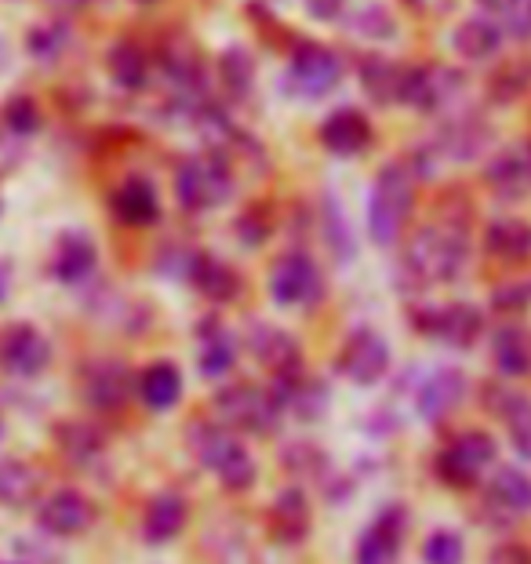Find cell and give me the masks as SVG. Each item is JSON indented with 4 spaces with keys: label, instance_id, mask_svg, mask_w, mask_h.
I'll return each instance as SVG.
<instances>
[{
    "label": "cell",
    "instance_id": "obj_1",
    "mask_svg": "<svg viewBox=\"0 0 531 564\" xmlns=\"http://www.w3.org/2000/svg\"><path fill=\"white\" fill-rule=\"evenodd\" d=\"M469 259V237L458 223H433L422 226L412 237L404 256V270L412 273L419 284H448L466 270Z\"/></svg>",
    "mask_w": 531,
    "mask_h": 564
},
{
    "label": "cell",
    "instance_id": "obj_2",
    "mask_svg": "<svg viewBox=\"0 0 531 564\" xmlns=\"http://www.w3.org/2000/svg\"><path fill=\"white\" fill-rule=\"evenodd\" d=\"M189 452L197 455L204 470L219 477V485L229 491H248L256 485V459H251L248 444L234 430L219 423H193L189 426Z\"/></svg>",
    "mask_w": 531,
    "mask_h": 564
},
{
    "label": "cell",
    "instance_id": "obj_3",
    "mask_svg": "<svg viewBox=\"0 0 531 564\" xmlns=\"http://www.w3.org/2000/svg\"><path fill=\"white\" fill-rule=\"evenodd\" d=\"M415 204V175L412 167L393 161L386 164L376 175V186H371L368 197V234L379 248L397 245V237L404 234V223L412 215Z\"/></svg>",
    "mask_w": 531,
    "mask_h": 564
},
{
    "label": "cell",
    "instance_id": "obj_4",
    "mask_svg": "<svg viewBox=\"0 0 531 564\" xmlns=\"http://www.w3.org/2000/svg\"><path fill=\"white\" fill-rule=\"evenodd\" d=\"M234 194V175H229V164L219 153H197V158H186L175 172V197L186 212H212L226 204V197Z\"/></svg>",
    "mask_w": 531,
    "mask_h": 564
},
{
    "label": "cell",
    "instance_id": "obj_5",
    "mask_svg": "<svg viewBox=\"0 0 531 564\" xmlns=\"http://www.w3.org/2000/svg\"><path fill=\"white\" fill-rule=\"evenodd\" d=\"M215 412H219L223 426L234 430V434H273L277 423H281V404H277L273 393H266L259 387H248V382H237V387L219 390L215 398Z\"/></svg>",
    "mask_w": 531,
    "mask_h": 564
},
{
    "label": "cell",
    "instance_id": "obj_6",
    "mask_svg": "<svg viewBox=\"0 0 531 564\" xmlns=\"http://www.w3.org/2000/svg\"><path fill=\"white\" fill-rule=\"evenodd\" d=\"M495 441L485 430H463L458 437H452L437 455V474L452 488H469L480 481V474L495 463Z\"/></svg>",
    "mask_w": 531,
    "mask_h": 564
},
{
    "label": "cell",
    "instance_id": "obj_7",
    "mask_svg": "<svg viewBox=\"0 0 531 564\" xmlns=\"http://www.w3.org/2000/svg\"><path fill=\"white\" fill-rule=\"evenodd\" d=\"M343 80V63L335 58V52L321 44H303L295 47L292 63H288V88H292L299 99H324L339 88Z\"/></svg>",
    "mask_w": 531,
    "mask_h": 564
},
{
    "label": "cell",
    "instance_id": "obj_8",
    "mask_svg": "<svg viewBox=\"0 0 531 564\" xmlns=\"http://www.w3.org/2000/svg\"><path fill=\"white\" fill-rule=\"evenodd\" d=\"M324 292L321 270L306 251H288L273 262L270 273V295L281 306H313Z\"/></svg>",
    "mask_w": 531,
    "mask_h": 564
},
{
    "label": "cell",
    "instance_id": "obj_9",
    "mask_svg": "<svg viewBox=\"0 0 531 564\" xmlns=\"http://www.w3.org/2000/svg\"><path fill=\"white\" fill-rule=\"evenodd\" d=\"M52 365V343L33 324H11L0 335V368L15 379H37Z\"/></svg>",
    "mask_w": 531,
    "mask_h": 564
},
{
    "label": "cell",
    "instance_id": "obj_10",
    "mask_svg": "<svg viewBox=\"0 0 531 564\" xmlns=\"http://www.w3.org/2000/svg\"><path fill=\"white\" fill-rule=\"evenodd\" d=\"M339 371L349 382H357V387H376L386 371H390V343L371 328L349 332L339 354Z\"/></svg>",
    "mask_w": 531,
    "mask_h": 564
},
{
    "label": "cell",
    "instance_id": "obj_11",
    "mask_svg": "<svg viewBox=\"0 0 531 564\" xmlns=\"http://www.w3.org/2000/svg\"><path fill=\"white\" fill-rule=\"evenodd\" d=\"M485 183L502 200L531 197V139L506 142L502 150H495L485 167Z\"/></svg>",
    "mask_w": 531,
    "mask_h": 564
},
{
    "label": "cell",
    "instance_id": "obj_12",
    "mask_svg": "<svg viewBox=\"0 0 531 564\" xmlns=\"http://www.w3.org/2000/svg\"><path fill=\"white\" fill-rule=\"evenodd\" d=\"M415 324L430 339H441L455 346V350H466L480 339L485 332V314L469 303H448V306H433V310H422L415 314Z\"/></svg>",
    "mask_w": 531,
    "mask_h": 564
},
{
    "label": "cell",
    "instance_id": "obj_13",
    "mask_svg": "<svg viewBox=\"0 0 531 564\" xmlns=\"http://www.w3.org/2000/svg\"><path fill=\"white\" fill-rule=\"evenodd\" d=\"M37 521H41V528L47 535L69 539V535L88 532L91 521H95V507L80 496L77 488H58L41 502Z\"/></svg>",
    "mask_w": 531,
    "mask_h": 564
},
{
    "label": "cell",
    "instance_id": "obj_14",
    "mask_svg": "<svg viewBox=\"0 0 531 564\" xmlns=\"http://www.w3.org/2000/svg\"><path fill=\"white\" fill-rule=\"evenodd\" d=\"M248 350L256 354V361L273 371V379L292 376V371L303 368V354H299V343L277 324H251L248 328Z\"/></svg>",
    "mask_w": 531,
    "mask_h": 564
},
{
    "label": "cell",
    "instance_id": "obj_15",
    "mask_svg": "<svg viewBox=\"0 0 531 564\" xmlns=\"http://www.w3.org/2000/svg\"><path fill=\"white\" fill-rule=\"evenodd\" d=\"M463 88L455 69L444 66H412L404 69V91L401 102L415 106V110H441L444 102L455 99V91Z\"/></svg>",
    "mask_w": 531,
    "mask_h": 564
},
{
    "label": "cell",
    "instance_id": "obj_16",
    "mask_svg": "<svg viewBox=\"0 0 531 564\" xmlns=\"http://www.w3.org/2000/svg\"><path fill=\"white\" fill-rule=\"evenodd\" d=\"M485 404L491 415H499L510 426V437L517 452L531 459V398L521 390L506 387V382H488L485 387Z\"/></svg>",
    "mask_w": 531,
    "mask_h": 564
},
{
    "label": "cell",
    "instance_id": "obj_17",
    "mask_svg": "<svg viewBox=\"0 0 531 564\" xmlns=\"http://www.w3.org/2000/svg\"><path fill=\"white\" fill-rule=\"evenodd\" d=\"M404 510L390 507L382 510L365 535L357 543V564H397L401 557V543H404Z\"/></svg>",
    "mask_w": 531,
    "mask_h": 564
},
{
    "label": "cell",
    "instance_id": "obj_18",
    "mask_svg": "<svg viewBox=\"0 0 531 564\" xmlns=\"http://www.w3.org/2000/svg\"><path fill=\"white\" fill-rule=\"evenodd\" d=\"M466 398V376L458 368H437L433 376L419 387V398H415V408L419 415L426 419V423H441V419H448L458 404Z\"/></svg>",
    "mask_w": 531,
    "mask_h": 564
},
{
    "label": "cell",
    "instance_id": "obj_19",
    "mask_svg": "<svg viewBox=\"0 0 531 564\" xmlns=\"http://www.w3.org/2000/svg\"><path fill=\"white\" fill-rule=\"evenodd\" d=\"M131 398V371L120 361H95L84 376V401L95 412H117Z\"/></svg>",
    "mask_w": 531,
    "mask_h": 564
},
{
    "label": "cell",
    "instance_id": "obj_20",
    "mask_svg": "<svg viewBox=\"0 0 531 564\" xmlns=\"http://www.w3.org/2000/svg\"><path fill=\"white\" fill-rule=\"evenodd\" d=\"M324 150H332L335 158H357L371 147V124L360 110H335L328 121L321 124Z\"/></svg>",
    "mask_w": 531,
    "mask_h": 564
},
{
    "label": "cell",
    "instance_id": "obj_21",
    "mask_svg": "<svg viewBox=\"0 0 531 564\" xmlns=\"http://www.w3.org/2000/svg\"><path fill=\"white\" fill-rule=\"evenodd\" d=\"M95 262H99V251H95L91 237L80 234V230H69V234L58 237V245H55L52 273H55V281L77 284V281H84L95 270Z\"/></svg>",
    "mask_w": 531,
    "mask_h": 564
},
{
    "label": "cell",
    "instance_id": "obj_22",
    "mask_svg": "<svg viewBox=\"0 0 531 564\" xmlns=\"http://www.w3.org/2000/svg\"><path fill=\"white\" fill-rule=\"evenodd\" d=\"M273 398H277V404H281V412L288 408V412H295L299 419H317L324 412V404H328V390L299 368V371H292V376L277 379Z\"/></svg>",
    "mask_w": 531,
    "mask_h": 564
},
{
    "label": "cell",
    "instance_id": "obj_23",
    "mask_svg": "<svg viewBox=\"0 0 531 564\" xmlns=\"http://www.w3.org/2000/svg\"><path fill=\"white\" fill-rule=\"evenodd\" d=\"M113 212L128 226H153L161 219V197H156L150 178H124L113 194Z\"/></svg>",
    "mask_w": 531,
    "mask_h": 564
},
{
    "label": "cell",
    "instance_id": "obj_24",
    "mask_svg": "<svg viewBox=\"0 0 531 564\" xmlns=\"http://www.w3.org/2000/svg\"><path fill=\"white\" fill-rule=\"evenodd\" d=\"M506 30L495 19H466L458 22V30L452 33V47L458 52V58L466 63H488V58L499 55Z\"/></svg>",
    "mask_w": 531,
    "mask_h": 564
},
{
    "label": "cell",
    "instance_id": "obj_25",
    "mask_svg": "<svg viewBox=\"0 0 531 564\" xmlns=\"http://www.w3.org/2000/svg\"><path fill=\"white\" fill-rule=\"evenodd\" d=\"M189 507L178 491H161V496L150 499L147 513H142V535L150 543H172V539L186 528Z\"/></svg>",
    "mask_w": 531,
    "mask_h": 564
},
{
    "label": "cell",
    "instance_id": "obj_26",
    "mask_svg": "<svg viewBox=\"0 0 531 564\" xmlns=\"http://www.w3.org/2000/svg\"><path fill=\"white\" fill-rule=\"evenodd\" d=\"M491 357H495V368L510 379H521L531 371V332L528 328H517V324H506V328L495 332L491 339Z\"/></svg>",
    "mask_w": 531,
    "mask_h": 564
},
{
    "label": "cell",
    "instance_id": "obj_27",
    "mask_svg": "<svg viewBox=\"0 0 531 564\" xmlns=\"http://www.w3.org/2000/svg\"><path fill=\"white\" fill-rule=\"evenodd\" d=\"M270 528L281 543H303L310 532V502L303 491L288 488L277 496L273 510H270Z\"/></svg>",
    "mask_w": 531,
    "mask_h": 564
},
{
    "label": "cell",
    "instance_id": "obj_28",
    "mask_svg": "<svg viewBox=\"0 0 531 564\" xmlns=\"http://www.w3.org/2000/svg\"><path fill=\"white\" fill-rule=\"evenodd\" d=\"M488 256L502 262H524L531 259V223L524 219H495L485 234Z\"/></svg>",
    "mask_w": 531,
    "mask_h": 564
},
{
    "label": "cell",
    "instance_id": "obj_29",
    "mask_svg": "<svg viewBox=\"0 0 531 564\" xmlns=\"http://www.w3.org/2000/svg\"><path fill=\"white\" fill-rule=\"evenodd\" d=\"M360 84L365 91L371 95L376 102H401V91H404V66L390 63L382 55H365L360 58Z\"/></svg>",
    "mask_w": 531,
    "mask_h": 564
},
{
    "label": "cell",
    "instance_id": "obj_30",
    "mask_svg": "<svg viewBox=\"0 0 531 564\" xmlns=\"http://www.w3.org/2000/svg\"><path fill=\"white\" fill-rule=\"evenodd\" d=\"M139 393L153 412H167V408H175L178 398H183V376H178L175 365L156 361L139 376Z\"/></svg>",
    "mask_w": 531,
    "mask_h": 564
},
{
    "label": "cell",
    "instance_id": "obj_31",
    "mask_svg": "<svg viewBox=\"0 0 531 564\" xmlns=\"http://www.w3.org/2000/svg\"><path fill=\"white\" fill-rule=\"evenodd\" d=\"M197 361H201V371L208 379H219V376H226L229 368H234L237 343H234V335H229L219 321L201 324V354H197Z\"/></svg>",
    "mask_w": 531,
    "mask_h": 564
},
{
    "label": "cell",
    "instance_id": "obj_32",
    "mask_svg": "<svg viewBox=\"0 0 531 564\" xmlns=\"http://www.w3.org/2000/svg\"><path fill=\"white\" fill-rule=\"evenodd\" d=\"M488 496L495 507L510 510V513H528L531 510V477L521 470V466H495Z\"/></svg>",
    "mask_w": 531,
    "mask_h": 564
},
{
    "label": "cell",
    "instance_id": "obj_33",
    "mask_svg": "<svg viewBox=\"0 0 531 564\" xmlns=\"http://www.w3.org/2000/svg\"><path fill=\"white\" fill-rule=\"evenodd\" d=\"M189 278L197 281L201 292L208 295V299H215V303H226V299H234L240 292V278L226 267L223 259H215V256H197V259H193Z\"/></svg>",
    "mask_w": 531,
    "mask_h": 564
},
{
    "label": "cell",
    "instance_id": "obj_34",
    "mask_svg": "<svg viewBox=\"0 0 531 564\" xmlns=\"http://www.w3.org/2000/svg\"><path fill=\"white\" fill-rule=\"evenodd\" d=\"M488 142V124L474 113H463L458 121H452L441 131V150L448 153L452 161H466Z\"/></svg>",
    "mask_w": 531,
    "mask_h": 564
},
{
    "label": "cell",
    "instance_id": "obj_35",
    "mask_svg": "<svg viewBox=\"0 0 531 564\" xmlns=\"http://www.w3.org/2000/svg\"><path fill=\"white\" fill-rule=\"evenodd\" d=\"M110 74L120 88L139 91V88H147V80H150V58L139 44L120 41L110 52Z\"/></svg>",
    "mask_w": 531,
    "mask_h": 564
},
{
    "label": "cell",
    "instance_id": "obj_36",
    "mask_svg": "<svg viewBox=\"0 0 531 564\" xmlns=\"http://www.w3.org/2000/svg\"><path fill=\"white\" fill-rule=\"evenodd\" d=\"M41 477L30 470L26 463L19 459H4L0 463V502L4 507H26V502L37 499Z\"/></svg>",
    "mask_w": 531,
    "mask_h": 564
},
{
    "label": "cell",
    "instance_id": "obj_37",
    "mask_svg": "<svg viewBox=\"0 0 531 564\" xmlns=\"http://www.w3.org/2000/svg\"><path fill=\"white\" fill-rule=\"evenodd\" d=\"M55 434H58V448H63L77 466H91L102 455V434L91 430L88 423H63Z\"/></svg>",
    "mask_w": 531,
    "mask_h": 564
},
{
    "label": "cell",
    "instance_id": "obj_38",
    "mask_svg": "<svg viewBox=\"0 0 531 564\" xmlns=\"http://www.w3.org/2000/svg\"><path fill=\"white\" fill-rule=\"evenodd\" d=\"M480 8L491 11L502 30L513 37H528L531 33V0H480Z\"/></svg>",
    "mask_w": 531,
    "mask_h": 564
},
{
    "label": "cell",
    "instance_id": "obj_39",
    "mask_svg": "<svg viewBox=\"0 0 531 564\" xmlns=\"http://www.w3.org/2000/svg\"><path fill=\"white\" fill-rule=\"evenodd\" d=\"M422 557H426V564H463L466 546L448 528H437V532H430L426 546H422Z\"/></svg>",
    "mask_w": 531,
    "mask_h": 564
},
{
    "label": "cell",
    "instance_id": "obj_40",
    "mask_svg": "<svg viewBox=\"0 0 531 564\" xmlns=\"http://www.w3.org/2000/svg\"><path fill=\"white\" fill-rule=\"evenodd\" d=\"M531 84V63H510L506 69H499L491 80V91H495V102H513L517 95Z\"/></svg>",
    "mask_w": 531,
    "mask_h": 564
},
{
    "label": "cell",
    "instance_id": "obj_41",
    "mask_svg": "<svg viewBox=\"0 0 531 564\" xmlns=\"http://www.w3.org/2000/svg\"><path fill=\"white\" fill-rule=\"evenodd\" d=\"M223 74H226V84L234 95H245L251 88V58L245 52H226L223 55Z\"/></svg>",
    "mask_w": 531,
    "mask_h": 564
},
{
    "label": "cell",
    "instance_id": "obj_42",
    "mask_svg": "<svg viewBox=\"0 0 531 564\" xmlns=\"http://www.w3.org/2000/svg\"><path fill=\"white\" fill-rule=\"evenodd\" d=\"M495 310H502V314H513V310H524L531 306V281H521V284H506L499 292L491 295Z\"/></svg>",
    "mask_w": 531,
    "mask_h": 564
},
{
    "label": "cell",
    "instance_id": "obj_43",
    "mask_svg": "<svg viewBox=\"0 0 531 564\" xmlns=\"http://www.w3.org/2000/svg\"><path fill=\"white\" fill-rule=\"evenodd\" d=\"M4 117H8L11 131H19V135H30V131H37V121H41V117H37V106H33L30 99H22V95L8 106V113H4Z\"/></svg>",
    "mask_w": 531,
    "mask_h": 564
},
{
    "label": "cell",
    "instance_id": "obj_44",
    "mask_svg": "<svg viewBox=\"0 0 531 564\" xmlns=\"http://www.w3.org/2000/svg\"><path fill=\"white\" fill-rule=\"evenodd\" d=\"M306 11L313 19H324V22H332V19H339L343 15V8H346V0H303Z\"/></svg>",
    "mask_w": 531,
    "mask_h": 564
},
{
    "label": "cell",
    "instance_id": "obj_45",
    "mask_svg": "<svg viewBox=\"0 0 531 564\" xmlns=\"http://www.w3.org/2000/svg\"><path fill=\"white\" fill-rule=\"evenodd\" d=\"M488 564H531V550L517 546V543L499 546V550H495V554L488 557Z\"/></svg>",
    "mask_w": 531,
    "mask_h": 564
},
{
    "label": "cell",
    "instance_id": "obj_46",
    "mask_svg": "<svg viewBox=\"0 0 531 564\" xmlns=\"http://www.w3.org/2000/svg\"><path fill=\"white\" fill-rule=\"evenodd\" d=\"M415 8H422V11H433L437 4H448V0H412Z\"/></svg>",
    "mask_w": 531,
    "mask_h": 564
},
{
    "label": "cell",
    "instance_id": "obj_47",
    "mask_svg": "<svg viewBox=\"0 0 531 564\" xmlns=\"http://www.w3.org/2000/svg\"><path fill=\"white\" fill-rule=\"evenodd\" d=\"M8 295V267H0V299Z\"/></svg>",
    "mask_w": 531,
    "mask_h": 564
}]
</instances>
